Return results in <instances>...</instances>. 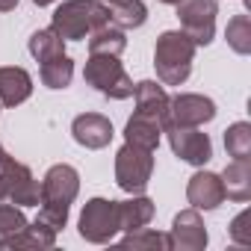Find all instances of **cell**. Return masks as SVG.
Instances as JSON below:
<instances>
[{
  "instance_id": "5b68a950",
  "label": "cell",
  "mask_w": 251,
  "mask_h": 251,
  "mask_svg": "<svg viewBox=\"0 0 251 251\" xmlns=\"http://www.w3.org/2000/svg\"><path fill=\"white\" fill-rule=\"evenodd\" d=\"M80 236L92 245H106L115 239V233L121 230L118 227V210H115V201L109 198H92L86 201L83 213H80Z\"/></svg>"
},
{
  "instance_id": "2e32d148",
  "label": "cell",
  "mask_w": 251,
  "mask_h": 251,
  "mask_svg": "<svg viewBox=\"0 0 251 251\" xmlns=\"http://www.w3.org/2000/svg\"><path fill=\"white\" fill-rule=\"evenodd\" d=\"M219 177L225 186V198H230V201H248L251 198V163L248 160L227 163Z\"/></svg>"
},
{
  "instance_id": "4dcf8cb0",
  "label": "cell",
  "mask_w": 251,
  "mask_h": 251,
  "mask_svg": "<svg viewBox=\"0 0 251 251\" xmlns=\"http://www.w3.org/2000/svg\"><path fill=\"white\" fill-rule=\"evenodd\" d=\"M9 160H12V157H9V154H6V148H3V145H0V169H3V166H6V163H9Z\"/></svg>"
},
{
  "instance_id": "603a6c76",
  "label": "cell",
  "mask_w": 251,
  "mask_h": 251,
  "mask_svg": "<svg viewBox=\"0 0 251 251\" xmlns=\"http://www.w3.org/2000/svg\"><path fill=\"white\" fill-rule=\"evenodd\" d=\"M30 53L39 59V62H48L53 56H62L65 53V39L56 33V30H36L30 36Z\"/></svg>"
},
{
  "instance_id": "1f68e13d",
  "label": "cell",
  "mask_w": 251,
  "mask_h": 251,
  "mask_svg": "<svg viewBox=\"0 0 251 251\" xmlns=\"http://www.w3.org/2000/svg\"><path fill=\"white\" fill-rule=\"evenodd\" d=\"M33 3H36V6H50L53 0H33Z\"/></svg>"
},
{
  "instance_id": "277c9868",
  "label": "cell",
  "mask_w": 251,
  "mask_h": 251,
  "mask_svg": "<svg viewBox=\"0 0 251 251\" xmlns=\"http://www.w3.org/2000/svg\"><path fill=\"white\" fill-rule=\"evenodd\" d=\"M151 175H154V151L130 145V142H124L118 148V154H115V183L124 192H130V195L145 192L148 183H151Z\"/></svg>"
},
{
  "instance_id": "ba28073f",
  "label": "cell",
  "mask_w": 251,
  "mask_h": 251,
  "mask_svg": "<svg viewBox=\"0 0 251 251\" xmlns=\"http://www.w3.org/2000/svg\"><path fill=\"white\" fill-rule=\"evenodd\" d=\"M213 118H216V103L204 95H175V98H169L166 127H198V124L213 121Z\"/></svg>"
},
{
  "instance_id": "8fae6325",
  "label": "cell",
  "mask_w": 251,
  "mask_h": 251,
  "mask_svg": "<svg viewBox=\"0 0 251 251\" xmlns=\"http://www.w3.org/2000/svg\"><path fill=\"white\" fill-rule=\"evenodd\" d=\"M112 121L100 112H83L71 121V136L77 145L89 148V151H100L112 142Z\"/></svg>"
},
{
  "instance_id": "484cf974",
  "label": "cell",
  "mask_w": 251,
  "mask_h": 251,
  "mask_svg": "<svg viewBox=\"0 0 251 251\" xmlns=\"http://www.w3.org/2000/svg\"><path fill=\"white\" fill-rule=\"evenodd\" d=\"M225 39H227L233 53H239V56L251 53V18L248 15H233L225 27Z\"/></svg>"
},
{
  "instance_id": "6da1fadb",
  "label": "cell",
  "mask_w": 251,
  "mask_h": 251,
  "mask_svg": "<svg viewBox=\"0 0 251 251\" xmlns=\"http://www.w3.org/2000/svg\"><path fill=\"white\" fill-rule=\"evenodd\" d=\"M195 62V42L183 30H166L154 45V68L160 83L180 86L189 80Z\"/></svg>"
},
{
  "instance_id": "e0dca14e",
  "label": "cell",
  "mask_w": 251,
  "mask_h": 251,
  "mask_svg": "<svg viewBox=\"0 0 251 251\" xmlns=\"http://www.w3.org/2000/svg\"><path fill=\"white\" fill-rule=\"evenodd\" d=\"M115 210H118V227H121V230L145 227V225L154 219V201L145 198L142 192L133 195L130 201H115Z\"/></svg>"
},
{
  "instance_id": "836d02e7",
  "label": "cell",
  "mask_w": 251,
  "mask_h": 251,
  "mask_svg": "<svg viewBox=\"0 0 251 251\" xmlns=\"http://www.w3.org/2000/svg\"><path fill=\"white\" fill-rule=\"evenodd\" d=\"M100 3H106V6H112V3H118V0H100Z\"/></svg>"
},
{
  "instance_id": "d6a6232c",
  "label": "cell",
  "mask_w": 251,
  "mask_h": 251,
  "mask_svg": "<svg viewBox=\"0 0 251 251\" xmlns=\"http://www.w3.org/2000/svg\"><path fill=\"white\" fill-rule=\"evenodd\" d=\"M160 3H169V6H175V3H177V0H160Z\"/></svg>"
},
{
  "instance_id": "4316f807",
  "label": "cell",
  "mask_w": 251,
  "mask_h": 251,
  "mask_svg": "<svg viewBox=\"0 0 251 251\" xmlns=\"http://www.w3.org/2000/svg\"><path fill=\"white\" fill-rule=\"evenodd\" d=\"M27 225L30 222H27V216H24L21 207H15V204H0V248H6V242L12 236H18Z\"/></svg>"
},
{
  "instance_id": "44dd1931",
  "label": "cell",
  "mask_w": 251,
  "mask_h": 251,
  "mask_svg": "<svg viewBox=\"0 0 251 251\" xmlns=\"http://www.w3.org/2000/svg\"><path fill=\"white\" fill-rule=\"evenodd\" d=\"M53 245H56V230H50V227L42 225V222L27 225L18 236H12V239L6 242L9 251H15V248H53Z\"/></svg>"
},
{
  "instance_id": "8992f818",
  "label": "cell",
  "mask_w": 251,
  "mask_h": 251,
  "mask_svg": "<svg viewBox=\"0 0 251 251\" xmlns=\"http://www.w3.org/2000/svg\"><path fill=\"white\" fill-rule=\"evenodd\" d=\"M0 201H9L15 207H39L42 204V183L24 163L9 160L0 169Z\"/></svg>"
},
{
  "instance_id": "ac0fdd59",
  "label": "cell",
  "mask_w": 251,
  "mask_h": 251,
  "mask_svg": "<svg viewBox=\"0 0 251 251\" xmlns=\"http://www.w3.org/2000/svg\"><path fill=\"white\" fill-rule=\"evenodd\" d=\"M160 133H163L160 121H154V118H148V115H139V112H133L130 121L124 124V142L139 145V148H148V151H157Z\"/></svg>"
},
{
  "instance_id": "f546056e",
  "label": "cell",
  "mask_w": 251,
  "mask_h": 251,
  "mask_svg": "<svg viewBox=\"0 0 251 251\" xmlns=\"http://www.w3.org/2000/svg\"><path fill=\"white\" fill-rule=\"evenodd\" d=\"M18 6V0H0V12H12Z\"/></svg>"
},
{
  "instance_id": "83f0119b",
  "label": "cell",
  "mask_w": 251,
  "mask_h": 251,
  "mask_svg": "<svg viewBox=\"0 0 251 251\" xmlns=\"http://www.w3.org/2000/svg\"><path fill=\"white\" fill-rule=\"evenodd\" d=\"M68 207L71 204H56V201H42V210H39V216H36V222H42V225H48L50 230H62L65 225H68Z\"/></svg>"
},
{
  "instance_id": "7a4b0ae2",
  "label": "cell",
  "mask_w": 251,
  "mask_h": 251,
  "mask_svg": "<svg viewBox=\"0 0 251 251\" xmlns=\"http://www.w3.org/2000/svg\"><path fill=\"white\" fill-rule=\"evenodd\" d=\"M103 24H109V6L106 3H100V0H65L53 12L50 30H56L65 42H77Z\"/></svg>"
},
{
  "instance_id": "7c38bea8",
  "label": "cell",
  "mask_w": 251,
  "mask_h": 251,
  "mask_svg": "<svg viewBox=\"0 0 251 251\" xmlns=\"http://www.w3.org/2000/svg\"><path fill=\"white\" fill-rule=\"evenodd\" d=\"M80 192V175L74 166L59 163L50 166L45 180H42V201H56V204H71Z\"/></svg>"
},
{
  "instance_id": "d6986e66",
  "label": "cell",
  "mask_w": 251,
  "mask_h": 251,
  "mask_svg": "<svg viewBox=\"0 0 251 251\" xmlns=\"http://www.w3.org/2000/svg\"><path fill=\"white\" fill-rule=\"evenodd\" d=\"M127 48L124 30H118L115 24H103L98 30L89 33V53H109V56H121Z\"/></svg>"
},
{
  "instance_id": "30bf717a",
  "label": "cell",
  "mask_w": 251,
  "mask_h": 251,
  "mask_svg": "<svg viewBox=\"0 0 251 251\" xmlns=\"http://www.w3.org/2000/svg\"><path fill=\"white\" fill-rule=\"evenodd\" d=\"M172 248L177 251H204L207 248V227H204V219L195 207L189 210H180L172 222Z\"/></svg>"
},
{
  "instance_id": "f1b7e54d",
  "label": "cell",
  "mask_w": 251,
  "mask_h": 251,
  "mask_svg": "<svg viewBox=\"0 0 251 251\" xmlns=\"http://www.w3.org/2000/svg\"><path fill=\"white\" fill-rule=\"evenodd\" d=\"M230 239L236 245H251V210H242L233 222H230Z\"/></svg>"
},
{
  "instance_id": "cb8c5ba5",
  "label": "cell",
  "mask_w": 251,
  "mask_h": 251,
  "mask_svg": "<svg viewBox=\"0 0 251 251\" xmlns=\"http://www.w3.org/2000/svg\"><path fill=\"white\" fill-rule=\"evenodd\" d=\"M39 77L48 89H65L71 86V77H74V62L62 53V56H53L48 62H42L39 68Z\"/></svg>"
},
{
  "instance_id": "5bb4252c",
  "label": "cell",
  "mask_w": 251,
  "mask_h": 251,
  "mask_svg": "<svg viewBox=\"0 0 251 251\" xmlns=\"http://www.w3.org/2000/svg\"><path fill=\"white\" fill-rule=\"evenodd\" d=\"M133 98H136V112L148 115L154 121H160V127H166V115H169V95L163 86H157L154 80H142L133 86Z\"/></svg>"
},
{
  "instance_id": "4fadbf2b",
  "label": "cell",
  "mask_w": 251,
  "mask_h": 251,
  "mask_svg": "<svg viewBox=\"0 0 251 251\" xmlns=\"http://www.w3.org/2000/svg\"><path fill=\"white\" fill-rule=\"evenodd\" d=\"M186 201L195 210H216L225 201V186L222 177L213 172H195L186 183Z\"/></svg>"
},
{
  "instance_id": "9a60e30c",
  "label": "cell",
  "mask_w": 251,
  "mask_h": 251,
  "mask_svg": "<svg viewBox=\"0 0 251 251\" xmlns=\"http://www.w3.org/2000/svg\"><path fill=\"white\" fill-rule=\"evenodd\" d=\"M33 95V77L18 68V65H6L0 68V106H18Z\"/></svg>"
},
{
  "instance_id": "7402d4cb",
  "label": "cell",
  "mask_w": 251,
  "mask_h": 251,
  "mask_svg": "<svg viewBox=\"0 0 251 251\" xmlns=\"http://www.w3.org/2000/svg\"><path fill=\"white\" fill-rule=\"evenodd\" d=\"M121 248H133V251H172V236L160 233V230H148V227H136L127 230V236L121 239Z\"/></svg>"
},
{
  "instance_id": "52a82bcc",
  "label": "cell",
  "mask_w": 251,
  "mask_h": 251,
  "mask_svg": "<svg viewBox=\"0 0 251 251\" xmlns=\"http://www.w3.org/2000/svg\"><path fill=\"white\" fill-rule=\"evenodd\" d=\"M175 6H177L180 27L195 42V48L210 45L216 36V15H219L216 0H177Z\"/></svg>"
},
{
  "instance_id": "3957f363",
  "label": "cell",
  "mask_w": 251,
  "mask_h": 251,
  "mask_svg": "<svg viewBox=\"0 0 251 251\" xmlns=\"http://www.w3.org/2000/svg\"><path fill=\"white\" fill-rule=\"evenodd\" d=\"M83 80L98 89L100 95L112 98V100H124L133 98V80L124 71V65L118 62V56L109 53H89V62L83 68Z\"/></svg>"
},
{
  "instance_id": "9c48e42d",
  "label": "cell",
  "mask_w": 251,
  "mask_h": 251,
  "mask_svg": "<svg viewBox=\"0 0 251 251\" xmlns=\"http://www.w3.org/2000/svg\"><path fill=\"white\" fill-rule=\"evenodd\" d=\"M163 133H169V145L175 151L177 160L189 163V166H204L213 157V142L207 133H201L198 127H166Z\"/></svg>"
},
{
  "instance_id": "ffe728a7",
  "label": "cell",
  "mask_w": 251,
  "mask_h": 251,
  "mask_svg": "<svg viewBox=\"0 0 251 251\" xmlns=\"http://www.w3.org/2000/svg\"><path fill=\"white\" fill-rule=\"evenodd\" d=\"M148 21V9L142 0H118L109 6V24H115L118 30H136Z\"/></svg>"
},
{
  "instance_id": "d4e9b609",
  "label": "cell",
  "mask_w": 251,
  "mask_h": 251,
  "mask_svg": "<svg viewBox=\"0 0 251 251\" xmlns=\"http://www.w3.org/2000/svg\"><path fill=\"white\" fill-rule=\"evenodd\" d=\"M225 148L233 160H251V124L236 121L225 130Z\"/></svg>"
}]
</instances>
